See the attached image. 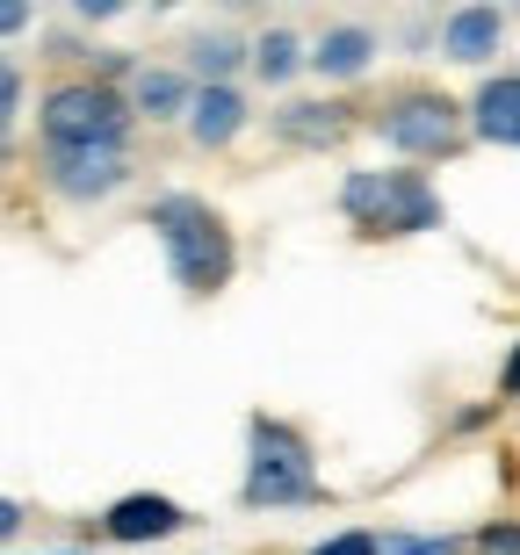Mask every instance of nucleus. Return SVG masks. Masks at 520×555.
Returning <instances> with one entry per match:
<instances>
[{"label": "nucleus", "instance_id": "21", "mask_svg": "<svg viewBox=\"0 0 520 555\" xmlns=\"http://www.w3.org/2000/svg\"><path fill=\"white\" fill-rule=\"evenodd\" d=\"M15 534H22V505H15V498H0V548H8Z\"/></svg>", "mask_w": 520, "mask_h": 555}, {"label": "nucleus", "instance_id": "10", "mask_svg": "<svg viewBox=\"0 0 520 555\" xmlns=\"http://www.w3.org/2000/svg\"><path fill=\"white\" fill-rule=\"evenodd\" d=\"M268 130L282 144H296V152H326V144H340L354 130V108L347 102H282L268 116Z\"/></svg>", "mask_w": 520, "mask_h": 555}, {"label": "nucleus", "instance_id": "16", "mask_svg": "<svg viewBox=\"0 0 520 555\" xmlns=\"http://www.w3.org/2000/svg\"><path fill=\"white\" fill-rule=\"evenodd\" d=\"M383 555H462L456 534H383Z\"/></svg>", "mask_w": 520, "mask_h": 555}, {"label": "nucleus", "instance_id": "9", "mask_svg": "<svg viewBox=\"0 0 520 555\" xmlns=\"http://www.w3.org/2000/svg\"><path fill=\"white\" fill-rule=\"evenodd\" d=\"M506 51V8H484V0H470V8H456V15H441V59L456 65H492Z\"/></svg>", "mask_w": 520, "mask_h": 555}, {"label": "nucleus", "instance_id": "14", "mask_svg": "<svg viewBox=\"0 0 520 555\" xmlns=\"http://www.w3.org/2000/svg\"><path fill=\"white\" fill-rule=\"evenodd\" d=\"M181 59H188V80L195 87H231V73L253 65V43H239L231 29H195L181 43Z\"/></svg>", "mask_w": 520, "mask_h": 555}, {"label": "nucleus", "instance_id": "2", "mask_svg": "<svg viewBox=\"0 0 520 555\" xmlns=\"http://www.w3.org/2000/svg\"><path fill=\"white\" fill-rule=\"evenodd\" d=\"M340 217L354 224V238H419L441 231V195L419 166H354L340 181Z\"/></svg>", "mask_w": 520, "mask_h": 555}, {"label": "nucleus", "instance_id": "18", "mask_svg": "<svg viewBox=\"0 0 520 555\" xmlns=\"http://www.w3.org/2000/svg\"><path fill=\"white\" fill-rule=\"evenodd\" d=\"M15 108H22V65L0 51V130H15Z\"/></svg>", "mask_w": 520, "mask_h": 555}, {"label": "nucleus", "instance_id": "12", "mask_svg": "<svg viewBox=\"0 0 520 555\" xmlns=\"http://www.w3.org/2000/svg\"><path fill=\"white\" fill-rule=\"evenodd\" d=\"M124 94H130L138 116H152V124H188V108H195V80H188V65H138Z\"/></svg>", "mask_w": 520, "mask_h": 555}, {"label": "nucleus", "instance_id": "23", "mask_svg": "<svg viewBox=\"0 0 520 555\" xmlns=\"http://www.w3.org/2000/svg\"><path fill=\"white\" fill-rule=\"evenodd\" d=\"M8 152H15V130H0V166H8Z\"/></svg>", "mask_w": 520, "mask_h": 555}, {"label": "nucleus", "instance_id": "11", "mask_svg": "<svg viewBox=\"0 0 520 555\" xmlns=\"http://www.w3.org/2000/svg\"><path fill=\"white\" fill-rule=\"evenodd\" d=\"M470 138L520 152V65L513 73H492V80L470 94Z\"/></svg>", "mask_w": 520, "mask_h": 555}, {"label": "nucleus", "instance_id": "5", "mask_svg": "<svg viewBox=\"0 0 520 555\" xmlns=\"http://www.w3.org/2000/svg\"><path fill=\"white\" fill-rule=\"evenodd\" d=\"M130 124H138V108L130 94H116L109 80H51L37 102V130L51 152H124L130 144Z\"/></svg>", "mask_w": 520, "mask_h": 555}, {"label": "nucleus", "instance_id": "6", "mask_svg": "<svg viewBox=\"0 0 520 555\" xmlns=\"http://www.w3.org/2000/svg\"><path fill=\"white\" fill-rule=\"evenodd\" d=\"M37 173H43V188H51L59 203H109L116 188H130L124 152H51V144H43Z\"/></svg>", "mask_w": 520, "mask_h": 555}, {"label": "nucleus", "instance_id": "20", "mask_svg": "<svg viewBox=\"0 0 520 555\" xmlns=\"http://www.w3.org/2000/svg\"><path fill=\"white\" fill-rule=\"evenodd\" d=\"M37 22V8H22V0H0V37H22Z\"/></svg>", "mask_w": 520, "mask_h": 555}, {"label": "nucleus", "instance_id": "19", "mask_svg": "<svg viewBox=\"0 0 520 555\" xmlns=\"http://www.w3.org/2000/svg\"><path fill=\"white\" fill-rule=\"evenodd\" d=\"M478 548H484V555H520V527H513V519H506V527H484Z\"/></svg>", "mask_w": 520, "mask_h": 555}, {"label": "nucleus", "instance_id": "15", "mask_svg": "<svg viewBox=\"0 0 520 555\" xmlns=\"http://www.w3.org/2000/svg\"><path fill=\"white\" fill-rule=\"evenodd\" d=\"M312 65V43L296 37L290 22H275V29H261L253 37V80H268V87H290L296 73Z\"/></svg>", "mask_w": 520, "mask_h": 555}, {"label": "nucleus", "instance_id": "8", "mask_svg": "<svg viewBox=\"0 0 520 555\" xmlns=\"http://www.w3.org/2000/svg\"><path fill=\"white\" fill-rule=\"evenodd\" d=\"M376 51H383V37H376L369 22H326L312 37V73L318 80H333V87H347V80H362L376 65Z\"/></svg>", "mask_w": 520, "mask_h": 555}, {"label": "nucleus", "instance_id": "7", "mask_svg": "<svg viewBox=\"0 0 520 555\" xmlns=\"http://www.w3.org/2000/svg\"><path fill=\"white\" fill-rule=\"evenodd\" d=\"M195 519H188V505H174V498H160V491H130V498H116L102 513V541H116V548H145V541H174V534H188Z\"/></svg>", "mask_w": 520, "mask_h": 555}, {"label": "nucleus", "instance_id": "17", "mask_svg": "<svg viewBox=\"0 0 520 555\" xmlns=\"http://www.w3.org/2000/svg\"><path fill=\"white\" fill-rule=\"evenodd\" d=\"M312 555H383V534H369V527H340V534H326Z\"/></svg>", "mask_w": 520, "mask_h": 555}, {"label": "nucleus", "instance_id": "13", "mask_svg": "<svg viewBox=\"0 0 520 555\" xmlns=\"http://www.w3.org/2000/svg\"><path fill=\"white\" fill-rule=\"evenodd\" d=\"M253 124V108L239 87H195V108H188V138L203 144V152H225V144H239Z\"/></svg>", "mask_w": 520, "mask_h": 555}, {"label": "nucleus", "instance_id": "4", "mask_svg": "<svg viewBox=\"0 0 520 555\" xmlns=\"http://www.w3.org/2000/svg\"><path fill=\"white\" fill-rule=\"evenodd\" d=\"M369 130L391 144L405 166H441L470 144V108H462L456 94H441L434 80H405L376 102Z\"/></svg>", "mask_w": 520, "mask_h": 555}, {"label": "nucleus", "instance_id": "22", "mask_svg": "<svg viewBox=\"0 0 520 555\" xmlns=\"http://www.w3.org/2000/svg\"><path fill=\"white\" fill-rule=\"evenodd\" d=\"M499 397H520V339H513V353H506V369H499Z\"/></svg>", "mask_w": 520, "mask_h": 555}, {"label": "nucleus", "instance_id": "1", "mask_svg": "<svg viewBox=\"0 0 520 555\" xmlns=\"http://www.w3.org/2000/svg\"><path fill=\"white\" fill-rule=\"evenodd\" d=\"M145 231L160 238L181 296L203 304V296H225L231 288V274H239V238H231L217 203H203V195H160V203L145 209Z\"/></svg>", "mask_w": 520, "mask_h": 555}, {"label": "nucleus", "instance_id": "3", "mask_svg": "<svg viewBox=\"0 0 520 555\" xmlns=\"http://www.w3.org/2000/svg\"><path fill=\"white\" fill-rule=\"evenodd\" d=\"M239 505H246V513H296V505H326L312 440H304L290 418H268V412L246 418V483H239Z\"/></svg>", "mask_w": 520, "mask_h": 555}]
</instances>
